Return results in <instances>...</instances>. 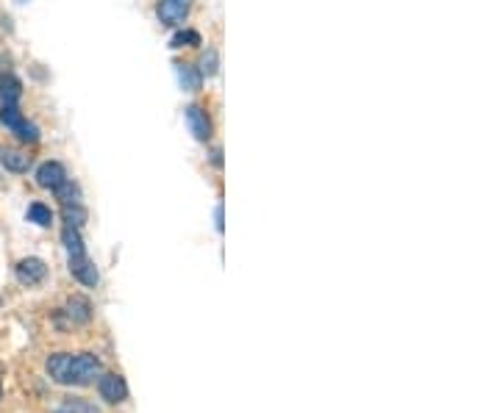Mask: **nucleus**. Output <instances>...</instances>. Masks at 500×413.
Segmentation results:
<instances>
[{
	"instance_id": "21",
	"label": "nucleus",
	"mask_w": 500,
	"mask_h": 413,
	"mask_svg": "<svg viewBox=\"0 0 500 413\" xmlns=\"http://www.w3.org/2000/svg\"><path fill=\"white\" fill-rule=\"evenodd\" d=\"M56 413H67V411H56Z\"/></svg>"
},
{
	"instance_id": "22",
	"label": "nucleus",
	"mask_w": 500,
	"mask_h": 413,
	"mask_svg": "<svg viewBox=\"0 0 500 413\" xmlns=\"http://www.w3.org/2000/svg\"><path fill=\"white\" fill-rule=\"evenodd\" d=\"M0 302H3V300H0Z\"/></svg>"
},
{
	"instance_id": "3",
	"label": "nucleus",
	"mask_w": 500,
	"mask_h": 413,
	"mask_svg": "<svg viewBox=\"0 0 500 413\" xmlns=\"http://www.w3.org/2000/svg\"><path fill=\"white\" fill-rule=\"evenodd\" d=\"M189 9H192V0H162L156 14H159L162 26H181L184 17L189 14Z\"/></svg>"
},
{
	"instance_id": "6",
	"label": "nucleus",
	"mask_w": 500,
	"mask_h": 413,
	"mask_svg": "<svg viewBox=\"0 0 500 413\" xmlns=\"http://www.w3.org/2000/svg\"><path fill=\"white\" fill-rule=\"evenodd\" d=\"M65 181H67V169L59 161H45V164L36 169V183H39L42 189L56 191Z\"/></svg>"
},
{
	"instance_id": "4",
	"label": "nucleus",
	"mask_w": 500,
	"mask_h": 413,
	"mask_svg": "<svg viewBox=\"0 0 500 413\" xmlns=\"http://www.w3.org/2000/svg\"><path fill=\"white\" fill-rule=\"evenodd\" d=\"M98 391L109 405H120L128 397V385H126V380L120 375H103L98 380Z\"/></svg>"
},
{
	"instance_id": "17",
	"label": "nucleus",
	"mask_w": 500,
	"mask_h": 413,
	"mask_svg": "<svg viewBox=\"0 0 500 413\" xmlns=\"http://www.w3.org/2000/svg\"><path fill=\"white\" fill-rule=\"evenodd\" d=\"M0 120H3V125L9 128V130H14V128L23 123V114H20V108L14 106V103H3V111H0Z\"/></svg>"
},
{
	"instance_id": "1",
	"label": "nucleus",
	"mask_w": 500,
	"mask_h": 413,
	"mask_svg": "<svg viewBox=\"0 0 500 413\" xmlns=\"http://www.w3.org/2000/svg\"><path fill=\"white\" fill-rule=\"evenodd\" d=\"M100 378V358L92 352L70 355V369H67V385H89Z\"/></svg>"
},
{
	"instance_id": "10",
	"label": "nucleus",
	"mask_w": 500,
	"mask_h": 413,
	"mask_svg": "<svg viewBox=\"0 0 500 413\" xmlns=\"http://www.w3.org/2000/svg\"><path fill=\"white\" fill-rule=\"evenodd\" d=\"M23 95V84L11 72H0V100L3 103H17Z\"/></svg>"
},
{
	"instance_id": "5",
	"label": "nucleus",
	"mask_w": 500,
	"mask_h": 413,
	"mask_svg": "<svg viewBox=\"0 0 500 413\" xmlns=\"http://www.w3.org/2000/svg\"><path fill=\"white\" fill-rule=\"evenodd\" d=\"M17 281L23 283V286H36V283H42L45 281V275H48V266H45V261L42 258H23L20 264H17Z\"/></svg>"
},
{
	"instance_id": "8",
	"label": "nucleus",
	"mask_w": 500,
	"mask_h": 413,
	"mask_svg": "<svg viewBox=\"0 0 500 413\" xmlns=\"http://www.w3.org/2000/svg\"><path fill=\"white\" fill-rule=\"evenodd\" d=\"M0 164L9 169V172H28V166H31V156H26V153H20V150H0Z\"/></svg>"
},
{
	"instance_id": "19",
	"label": "nucleus",
	"mask_w": 500,
	"mask_h": 413,
	"mask_svg": "<svg viewBox=\"0 0 500 413\" xmlns=\"http://www.w3.org/2000/svg\"><path fill=\"white\" fill-rule=\"evenodd\" d=\"M192 45H200L198 31H178L170 39V47H192Z\"/></svg>"
},
{
	"instance_id": "11",
	"label": "nucleus",
	"mask_w": 500,
	"mask_h": 413,
	"mask_svg": "<svg viewBox=\"0 0 500 413\" xmlns=\"http://www.w3.org/2000/svg\"><path fill=\"white\" fill-rule=\"evenodd\" d=\"M67 369H70V352H56L48 358V375L62 385H67Z\"/></svg>"
},
{
	"instance_id": "16",
	"label": "nucleus",
	"mask_w": 500,
	"mask_h": 413,
	"mask_svg": "<svg viewBox=\"0 0 500 413\" xmlns=\"http://www.w3.org/2000/svg\"><path fill=\"white\" fill-rule=\"evenodd\" d=\"M217 67H220V56H217L214 47H209V50L203 53V59H200V75L211 78V75H217Z\"/></svg>"
},
{
	"instance_id": "2",
	"label": "nucleus",
	"mask_w": 500,
	"mask_h": 413,
	"mask_svg": "<svg viewBox=\"0 0 500 413\" xmlns=\"http://www.w3.org/2000/svg\"><path fill=\"white\" fill-rule=\"evenodd\" d=\"M70 272L78 283L84 286H98L100 275H98V266L89 261V255L81 253V255H70Z\"/></svg>"
},
{
	"instance_id": "20",
	"label": "nucleus",
	"mask_w": 500,
	"mask_h": 413,
	"mask_svg": "<svg viewBox=\"0 0 500 413\" xmlns=\"http://www.w3.org/2000/svg\"><path fill=\"white\" fill-rule=\"evenodd\" d=\"M56 194H59V200H62L65 205H72V203H78V197H81L78 186H75V183H70V181H65V183L56 189Z\"/></svg>"
},
{
	"instance_id": "7",
	"label": "nucleus",
	"mask_w": 500,
	"mask_h": 413,
	"mask_svg": "<svg viewBox=\"0 0 500 413\" xmlns=\"http://www.w3.org/2000/svg\"><path fill=\"white\" fill-rule=\"evenodd\" d=\"M187 125H189V133L198 142H209L211 139V123H209V117H206V111L200 106H189L187 108Z\"/></svg>"
},
{
	"instance_id": "15",
	"label": "nucleus",
	"mask_w": 500,
	"mask_h": 413,
	"mask_svg": "<svg viewBox=\"0 0 500 413\" xmlns=\"http://www.w3.org/2000/svg\"><path fill=\"white\" fill-rule=\"evenodd\" d=\"M87 208L81 205V203H72V205H65V222L70 227H81V225L87 222Z\"/></svg>"
},
{
	"instance_id": "9",
	"label": "nucleus",
	"mask_w": 500,
	"mask_h": 413,
	"mask_svg": "<svg viewBox=\"0 0 500 413\" xmlns=\"http://www.w3.org/2000/svg\"><path fill=\"white\" fill-rule=\"evenodd\" d=\"M175 75L184 92H198L200 89V72L192 64H175Z\"/></svg>"
},
{
	"instance_id": "12",
	"label": "nucleus",
	"mask_w": 500,
	"mask_h": 413,
	"mask_svg": "<svg viewBox=\"0 0 500 413\" xmlns=\"http://www.w3.org/2000/svg\"><path fill=\"white\" fill-rule=\"evenodd\" d=\"M67 317L72 319V322H78V324H87L92 319V305L84 297H72L67 302Z\"/></svg>"
},
{
	"instance_id": "14",
	"label": "nucleus",
	"mask_w": 500,
	"mask_h": 413,
	"mask_svg": "<svg viewBox=\"0 0 500 413\" xmlns=\"http://www.w3.org/2000/svg\"><path fill=\"white\" fill-rule=\"evenodd\" d=\"M28 222L39 225V227H50L53 225V211L48 205H42V203H33L28 208Z\"/></svg>"
},
{
	"instance_id": "18",
	"label": "nucleus",
	"mask_w": 500,
	"mask_h": 413,
	"mask_svg": "<svg viewBox=\"0 0 500 413\" xmlns=\"http://www.w3.org/2000/svg\"><path fill=\"white\" fill-rule=\"evenodd\" d=\"M14 136H17V139H20V142H26V145H28V142H39V128L33 125V123H26V120H23V123H20V125L14 128Z\"/></svg>"
},
{
	"instance_id": "13",
	"label": "nucleus",
	"mask_w": 500,
	"mask_h": 413,
	"mask_svg": "<svg viewBox=\"0 0 500 413\" xmlns=\"http://www.w3.org/2000/svg\"><path fill=\"white\" fill-rule=\"evenodd\" d=\"M62 242H65V247H67V253L70 255L87 253V247H84V242H81V236H78V227H70V225H65V230H62Z\"/></svg>"
}]
</instances>
